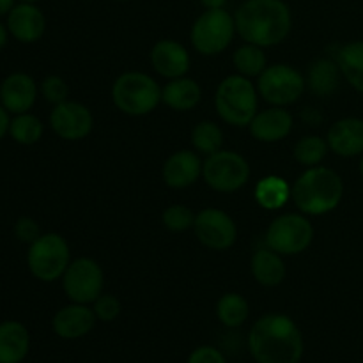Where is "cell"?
I'll return each mask as SVG.
<instances>
[{"instance_id": "obj_1", "label": "cell", "mask_w": 363, "mask_h": 363, "mask_svg": "<svg viewBox=\"0 0 363 363\" xmlns=\"http://www.w3.org/2000/svg\"><path fill=\"white\" fill-rule=\"evenodd\" d=\"M247 346L257 363H300L305 353L300 326L279 312L262 315L252 325Z\"/></svg>"}, {"instance_id": "obj_2", "label": "cell", "mask_w": 363, "mask_h": 363, "mask_svg": "<svg viewBox=\"0 0 363 363\" xmlns=\"http://www.w3.org/2000/svg\"><path fill=\"white\" fill-rule=\"evenodd\" d=\"M234 21L245 43L272 48L289 35L293 13L284 0H245L234 13Z\"/></svg>"}, {"instance_id": "obj_3", "label": "cell", "mask_w": 363, "mask_h": 363, "mask_svg": "<svg viewBox=\"0 0 363 363\" xmlns=\"http://www.w3.org/2000/svg\"><path fill=\"white\" fill-rule=\"evenodd\" d=\"M344 197V181L330 167H308L291 186V199L300 213L323 216L339 208Z\"/></svg>"}, {"instance_id": "obj_4", "label": "cell", "mask_w": 363, "mask_h": 363, "mask_svg": "<svg viewBox=\"0 0 363 363\" xmlns=\"http://www.w3.org/2000/svg\"><path fill=\"white\" fill-rule=\"evenodd\" d=\"M259 105V92L254 82L241 74H229L215 92V108L223 123L236 128H248Z\"/></svg>"}, {"instance_id": "obj_5", "label": "cell", "mask_w": 363, "mask_h": 363, "mask_svg": "<svg viewBox=\"0 0 363 363\" xmlns=\"http://www.w3.org/2000/svg\"><path fill=\"white\" fill-rule=\"evenodd\" d=\"M112 101L126 116H147L162 103V87L147 73L126 71L113 82Z\"/></svg>"}, {"instance_id": "obj_6", "label": "cell", "mask_w": 363, "mask_h": 363, "mask_svg": "<svg viewBox=\"0 0 363 363\" xmlns=\"http://www.w3.org/2000/svg\"><path fill=\"white\" fill-rule=\"evenodd\" d=\"M71 262V250L66 238L57 233L41 234L28 245L27 266L34 279L41 282H55L62 279Z\"/></svg>"}, {"instance_id": "obj_7", "label": "cell", "mask_w": 363, "mask_h": 363, "mask_svg": "<svg viewBox=\"0 0 363 363\" xmlns=\"http://www.w3.org/2000/svg\"><path fill=\"white\" fill-rule=\"evenodd\" d=\"M234 14L223 9H204L190 28L191 46L201 55H218L227 50L236 35Z\"/></svg>"}, {"instance_id": "obj_8", "label": "cell", "mask_w": 363, "mask_h": 363, "mask_svg": "<svg viewBox=\"0 0 363 363\" xmlns=\"http://www.w3.org/2000/svg\"><path fill=\"white\" fill-rule=\"evenodd\" d=\"M314 240V227L303 213H284L269 223L266 230V247L277 254L296 255L307 250Z\"/></svg>"}, {"instance_id": "obj_9", "label": "cell", "mask_w": 363, "mask_h": 363, "mask_svg": "<svg viewBox=\"0 0 363 363\" xmlns=\"http://www.w3.org/2000/svg\"><path fill=\"white\" fill-rule=\"evenodd\" d=\"M202 177L211 190L234 194L250 179V165L240 152L220 149L215 155L206 156L202 163Z\"/></svg>"}, {"instance_id": "obj_10", "label": "cell", "mask_w": 363, "mask_h": 363, "mask_svg": "<svg viewBox=\"0 0 363 363\" xmlns=\"http://www.w3.org/2000/svg\"><path fill=\"white\" fill-rule=\"evenodd\" d=\"M257 92L272 106H289L307 91L305 77L289 64L268 66L257 78Z\"/></svg>"}, {"instance_id": "obj_11", "label": "cell", "mask_w": 363, "mask_h": 363, "mask_svg": "<svg viewBox=\"0 0 363 363\" xmlns=\"http://www.w3.org/2000/svg\"><path fill=\"white\" fill-rule=\"evenodd\" d=\"M62 289L73 303L92 305L103 293L105 273L91 257H78L69 262L62 275Z\"/></svg>"}, {"instance_id": "obj_12", "label": "cell", "mask_w": 363, "mask_h": 363, "mask_svg": "<svg viewBox=\"0 0 363 363\" xmlns=\"http://www.w3.org/2000/svg\"><path fill=\"white\" fill-rule=\"evenodd\" d=\"M197 240L209 250H229L238 240V225L233 216L218 208H206L195 215Z\"/></svg>"}, {"instance_id": "obj_13", "label": "cell", "mask_w": 363, "mask_h": 363, "mask_svg": "<svg viewBox=\"0 0 363 363\" xmlns=\"http://www.w3.org/2000/svg\"><path fill=\"white\" fill-rule=\"evenodd\" d=\"M92 126H94V117L84 103L67 99L53 106L50 112V128L62 140H84L92 131Z\"/></svg>"}, {"instance_id": "obj_14", "label": "cell", "mask_w": 363, "mask_h": 363, "mask_svg": "<svg viewBox=\"0 0 363 363\" xmlns=\"http://www.w3.org/2000/svg\"><path fill=\"white\" fill-rule=\"evenodd\" d=\"M98 318L91 305L73 303L59 308L52 319V330L59 339L78 340L94 330Z\"/></svg>"}, {"instance_id": "obj_15", "label": "cell", "mask_w": 363, "mask_h": 363, "mask_svg": "<svg viewBox=\"0 0 363 363\" xmlns=\"http://www.w3.org/2000/svg\"><path fill=\"white\" fill-rule=\"evenodd\" d=\"M149 59L156 73L167 80L186 77L191 66L190 53L176 39H160L158 43H155Z\"/></svg>"}, {"instance_id": "obj_16", "label": "cell", "mask_w": 363, "mask_h": 363, "mask_svg": "<svg viewBox=\"0 0 363 363\" xmlns=\"http://www.w3.org/2000/svg\"><path fill=\"white\" fill-rule=\"evenodd\" d=\"M6 27L16 41L32 45L45 34L46 18L35 4L18 2L6 16Z\"/></svg>"}, {"instance_id": "obj_17", "label": "cell", "mask_w": 363, "mask_h": 363, "mask_svg": "<svg viewBox=\"0 0 363 363\" xmlns=\"http://www.w3.org/2000/svg\"><path fill=\"white\" fill-rule=\"evenodd\" d=\"M38 84L27 73H11L0 84V105L13 116L25 113L38 99Z\"/></svg>"}, {"instance_id": "obj_18", "label": "cell", "mask_w": 363, "mask_h": 363, "mask_svg": "<svg viewBox=\"0 0 363 363\" xmlns=\"http://www.w3.org/2000/svg\"><path fill=\"white\" fill-rule=\"evenodd\" d=\"M202 160L197 151L191 149H181L172 152L165 160L162 169L163 183L174 190H184V188L195 184V181L202 176Z\"/></svg>"}, {"instance_id": "obj_19", "label": "cell", "mask_w": 363, "mask_h": 363, "mask_svg": "<svg viewBox=\"0 0 363 363\" xmlns=\"http://www.w3.org/2000/svg\"><path fill=\"white\" fill-rule=\"evenodd\" d=\"M293 124V113L286 110V106H269L255 113L252 123L248 124V131L257 142L275 144L291 133Z\"/></svg>"}, {"instance_id": "obj_20", "label": "cell", "mask_w": 363, "mask_h": 363, "mask_svg": "<svg viewBox=\"0 0 363 363\" xmlns=\"http://www.w3.org/2000/svg\"><path fill=\"white\" fill-rule=\"evenodd\" d=\"M330 151L340 158H357L363 155V119L344 117L335 121L326 133Z\"/></svg>"}, {"instance_id": "obj_21", "label": "cell", "mask_w": 363, "mask_h": 363, "mask_svg": "<svg viewBox=\"0 0 363 363\" xmlns=\"http://www.w3.org/2000/svg\"><path fill=\"white\" fill-rule=\"evenodd\" d=\"M30 351V333L20 321L0 323V363H21Z\"/></svg>"}, {"instance_id": "obj_22", "label": "cell", "mask_w": 363, "mask_h": 363, "mask_svg": "<svg viewBox=\"0 0 363 363\" xmlns=\"http://www.w3.org/2000/svg\"><path fill=\"white\" fill-rule=\"evenodd\" d=\"M340 80H342V73H340L335 57L333 59L321 57V59L314 60L305 74L307 89L319 98H330L335 94L340 87Z\"/></svg>"}, {"instance_id": "obj_23", "label": "cell", "mask_w": 363, "mask_h": 363, "mask_svg": "<svg viewBox=\"0 0 363 363\" xmlns=\"http://www.w3.org/2000/svg\"><path fill=\"white\" fill-rule=\"evenodd\" d=\"M250 272L259 286L277 287L286 279V262L269 247L259 248L250 259Z\"/></svg>"}, {"instance_id": "obj_24", "label": "cell", "mask_w": 363, "mask_h": 363, "mask_svg": "<svg viewBox=\"0 0 363 363\" xmlns=\"http://www.w3.org/2000/svg\"><path fill=\"white\" fill-rule=\"evenodd\" d=\"M202 99V89L194 78L181 77L169 80L162 87V103L176 112H188Z\"/></svg>"}, {"instance_id": "obj_25", "label": "cell", "mask_w": 363, "mask_h": 363, "mask_svg": "<svg viewBox=\"0 0 363 363\" xmlns=\"http://www.w3.org/2000/svg\"><path fill=\"white\" fill-rule=\"evenodd\" d=\"M335 60L340 67L342 78L363 94V39L346 43L335 53Z\"/></svg>"}, {"instance_id": "obj_26", "label": "cell", "mask_w": 363, "mask_h": 363, "mask_svg": "<svg viewBox=\"0 0 363 363\" xmlns=\"http://www.w3.org/2000/svg\"><path fill=\"white\" fill-rule=\"evenodd\" d=\"M254 197L262 209H282L291 199V184L280 176H266L255 184Z\"/></svg>"}, {"instance_id": "obj_27", "label": "cell", "mask_w": 363, "mask_h": 363, "mask_svg": "<svg viewBox=\"0 0 363 363\" xmlns=\"http://www.w3.org/2000/svg\"><path fill=\"white\" fill-rule=\"evenodd\" d=\"M250 315V305L238 293H225L216 303V318L225 328H240Z\"/></svg>"}, {"instance_id": "obj_28", "label": "cell", "mask_w": 363, "mask_h": 363, "mask_svg": "<svg viewBox=\"0 0 363 363\" xmlns=\"http://www.w3.org/2000/svg\"><path fill=\"white\" fill-rule=\"evenodd\" d=\"M233 64L236 67L238 74L252 80V78H259V74L268 67V57H266L264 48L245 43L243 46H240L234 52Z\"/></svg>"}, {"instance_id": "obj_29", "label": "cell", "mask_w": 363, "mask_h": 363, "mask_svg": "<svg viewBox=\"0 0 363 363\" xmlns=\"http://www.w3.org/2000/svg\"><path fill=\"white\" fill-rule=\"evenodd\" d=\"M190 140L194 151H197L199 155H215L220 149H223V131L213 121H201L191 130Z\"/></svg>"}, {"instance_id": "obj_30", "label": "cell", "mask_w": 363, "mask_h": 363, "mask_svg": "<svg viewBox=\"0 0 363 363\" xmlns=\"http://www.w3.org/2000/svg\"><path fill=\"white\" fill-rule=\"evenodd\" d=\"M43 131H45V126H43L41 119L30 112L18 113L11 119L9 135L20 145L38 144L43 137Z\"/></svg>"}, {"instance_id": "obj_31", "label": "cell", "mask_w": 363, "mask_h": 363, "mask_svg": "<svg viewBox=\"0 0 363 363\" xmlns=\"http://www.w3.org/2000/svg\"><path fill=\"white\" fill-rule=\"evenodd\" d=\"M330 147L326 138L319 137V135H305L300 140L294 144L293 156L300 165L303 167H315L321 165L323 160L328 155Z\"/></svg>"}, {"instance_id": "obj_32", "label": "cell", "mask_w": 363, "mask_h": 363, "mask_svg": "<svg viewBox=\"0 0 363 363\" xmlns=\"http://www.w3.org/2000/svg\"><path fill=\"white\" fill-rule=\"evenodd\" d=\"M162 222L163 227L170 233H184L188 229H194L195 213L188 206L172 204L163 211Z\"/></svg>"}, {"instance_id": "obj_33", "label": "cell", "mask_w": 363, "mask_h": 363, "mask_svg": "<svg viewBox=\"0 0 363 363\" xmlns=\"http://www.w3.org/2000/svg\"><path fill=\"white\" fill-rule=\"evenodd\" d=\"M39 89H41L43 98L48 103H52L53 106L67 101V98H69V85L59 74H50V77H46L41 82V87Z\"/></svg>"}, {"instance_id": "obj_34", "label": "cell", "mask_w": 363, "mask_h": 363, "mask_svg": "<svg viewBox=\"0 0 363 363\" xmlns=\"http://www.w3.org/2000/svg\"><path fill=\"white\" fill-rule=\"evenodd\" d=\"M92 311H94L96 318L101 323H112L116 321L121 315V311H123V305H121V300L116 296V294L101 293L98 296V300L91 305Z\"/></svg>"}, {"instance_id": "obj_35", "label": "cell", "mask_w": 363, "mask_h": 363, "mask_svg": "<svg viewBox=\"0 0 363 363\" xmlns=\"http://www.w3.org/2000/svg\"><path fill=\"white\" fill-rule=\"evenodd\" d=\"M41 229H39V223L35 222L30 216H21V218L16 220L14 223V236H16L18 241L21 243H34L39 236H41Z\"/></svg>"}, {"instance_id": "obj_36", "label": "cell", "mask_w": 363, "mask_h": 363, "mask_svg": "<svg viewBox=\"0 0 363 363\" xmlns=\"http://www.w3.org/2000/svg\"><path fill=\"white\" fill-rule=\"evenodd\" d=\"M186 363H227V358L218 347L204 344L191 351Z\"/></svg>"}, {"instance_id": "obj_37", "label": "cell", "mask_w": 363, "mask_h": 363, "mask_svg": "<svg viewBox=\"0 0 363 363\" xmlns=\"http://www.w3.org/2000/svg\"><path fill=\"white\" fill-rule=\"evenodd\" d=\"M9 126H11V113L0 105V140H2L6 135H9Z\"/></svg>"}, {"instance_id": "obj_38", "label": "cell", "mask_w": 363, "mask_h": 363, "mask_svg": "<svg viewBox=\"0 0 363 363\" xmlns=\"http://www.w3.org/2000/svg\"><path fill=\"white\" fill-rule=\"evenodd\" d=\"M301 117H303V121H307V123H311L312 126H319V123H321V113L318 112L315 108H305L303 113H301Z\"/></svg>"}, {"instance_id": "obj_39", "label": "cell", "mask_w": 363, "mask_h": 363, "mask_svg": "<svg viewBox=\"0 0 363 363\" xmlns=\"http://www.w3.org/2000/svg\"><path fill=\"white\" fill-rule=\"evenodd\" d=\"M202 4L204 9H223L227 4V0H199Z\"/></svg>"}, {"instance_id": "obj_40", "label": "cell", "mask_w": 363, "mask_h": 363, "mask_svg": "<svg viewBox=\"0 0 363 363\" xmlns=\"http://www.w3.org/2000/svg\"><path fill=\"white\" fill-rule=\"evenodd\" d=\"M16 4L18 0H0V18L7 16Z\"/></svg>"}, {"instance_id": "obj_41", "label": "cell", "mask_w": 363, "mask_h": 363, "mask_svg": "<svg viewBox=\"0 0 363 363\" xmlns=\"http://www.w3.org/2000/svg\"><path fill=\"white\" fill-rule=\"evenodd\" d=\"M7 41H9V30H7L6 25L0 21V50L7 45Z\"/></svg>"}, {"instance_id": "obj_42", "label": "cell", "mask_w": 363, "mask_h": 363, "mask_svg": "<svg viewBox=\"0 0 363 363\" xmlns=\"http://www.w3.org/2000/svg\"><path fill=\"white\" fill-rule=\"evenodd\" d=\"M358 170H360V176H362V179H363V155L360 156V165H358Z\"/></svg>"}, {"instance_id": "obj_43", "label": "cell", "mask_w": 363, "mask_h": 363, "mask_svg": "<svg viewBox=\"0 0 363 363\" xmlns=\"http://www.w3.org/2000/svg\"><path fill=\"white\" fill-rule=\"evenodd\" d=\"M18 2H30V4H35V2H39V0H18Z\"/></svg>"}, {"instance_id": "obj_44", "label": "cell", "mask_w": 363, "mask_h": 363, "mask_svg": "<svg viewBox=\"0 0 363 363\" xmlns=\"http://www.w3.org/2000/svg\"><path fill=\"white\" fill-rule=\"evenodd\" d=\"M116 2H128V0H116Z\"/></svg>"}]
</instances>
